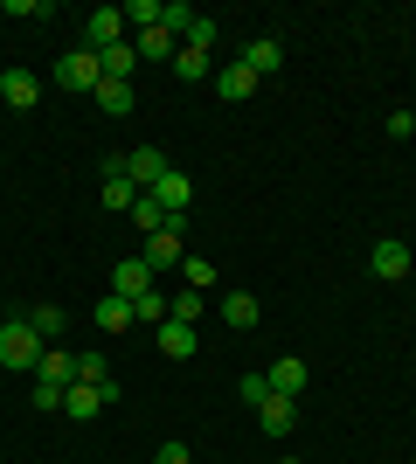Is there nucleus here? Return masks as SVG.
Here are the masks:
<instances>
[{
  "mask_svg": "<svg viewBox=\"0 0 416 464\" xmlns=\"http://www.w3.org/2000/svg\"><path fill=\"white\" fill-rule=\"evenodd\" d=\"M42 347H49V340H42L28 319H7V326H0V368H42Z\"/></svg>",
  "mask_w": 416,
  "mask_h": 464,
  "instance_id": "f257e3e1",
  "label": "nucleus"
},
{
  "mask_svg": "<svg viewBox=\"0 0 416 464\" xmlns=\"http://www.w3.org/2000/svg\"><path fill=\"white\" fill-rule=\"evenodd\" d=\"M104 402H119V382H98V388H91V382H70V388H63V416H77V423H91Z\"/></svg>",
  "mask_w": 416,
  "mask_h": 464,
  "instance_id": "f03ea898",
  "label": "nucleus"
},
{
  "mask_svg": "<svg viewBox=\"0 0 416 464\" xmlns=\"http://www.w3.org/2000/svg\"><path fill=\"white\" fill-rule=\"evenodd\" d=\"M119 42H125V7H98V14L83 21V42H77V49L98 56V49H119Z\"/></svg>",
  "mask_w": 416,
  "mask_h": 464,
  "instance_id": "7ed1b4c3",
  "label": "nucleus"
},
{
  "mask_svg": "<svg viewBox=\"0 0 416 464\" xmlns=\"http://www.w3.org/2000/svg\"><path fill=\"white\" fill-rule=\"evenodd\" d=\"M125 174H132L139 194H153L160 180L174 174V167H167V153H160V146H132V153H125Z\"/></svg>",
  "mask_w": 416,
  "mask_h": 464,
  "instance_id": "20e7f679",
  "label": "nucleus"
},
{
  "mask_svg": "<svg viewBox=\"0 0 416 464\" xmlns=\"http://www.w3.org/2000/svg\"><path fill=\"white\" fill-rule=\"evenodd\" d=\"M56 83H63V91H98L104 70H98V56H91V49H70V56L56 63Z\"/></svg>",
  "mask_w": 416,
  "mask_h": 464,
  "instance_id": "39448f33",
  "label": "nucleus"
},
{
  "mask_svg": "<svg viewBox=\"0 0 416 464\" xmlns=\"http://www.w3.org/2000/svg\"><path fill=\"white\" fill-rule=\"evenodd\" d=\"M368 264H375V277L382 285H402V277H410V243H396V236H389V243H375V256H368Z\"/></svg>",
  "mask_w": 416,
  "mask_h": 464,
  "instance_id": "423d86ee",
  "label": "nucleus"
},
{
  "mask_svg": "<svg viewBox=\"0 0 416 464\" xmlns=\"http://www.w3.org/2000/svg\"><path fill=\"white\" fill-rule=\"evenodd\" d=\"M98 201H104V208H132V201H139V188H132V174H125V160H104V188H98Z\"/></svg>",
  "mask_w": 416,
  "mask_h": 464,
  "instance_id": "0eeeda50",
  "label": "nucleus"
},
{
  "mask_svg": "<svg viewBox=\"0 0 416 464\" xmlns=\"http://www.w3.org/2000/svg\"><path fill=\"white\" fill-rule=\"evenodd\" d=\"M0 97H7L15 111H35V97H42V77H35V70H0Z\"/></svg>",
  "mask_w": 416,
  "mask_h": 464,
  "instance_id": "6e6552de",
  "label": "nucleus"
},
{
  "mask_svg": "<svg viewBox=\"0 0 416 464\" xmlns=\"http://www.w3.org/2000/svg\"><path fill=\"white\" fill-rule=\"evenodd\" d=\"M111 291H119V298H146V291H153V264H146V256H125L119 271H111Z\"/></svg>",
  "mask_w": 416,
  "mask_h": 464,
  "instance_id": "1a4fd4ad",
  "label": "nucleus"
},
{
  "mask_svg": "<svg viewBox=\"0 0 416 464\" xmlns=\"http://www.w3.org/2000/svg\"><path fill=\"white\" fill-rule=\"evenodd\" d=\"M153 347L167 353V361H188V353H195V326H180V319H160V326H153Z\"/></svg>",
  "mask_w": 416,
  "mask_h": 464,
  "instance_id": "9d476101",
  "label": "nucleus"
},
{
  "mask_svg": "<svg viewBox=\"0 0 416 464\" xmlns=\"http://www.w3.org/2000/svg\"><path fill=\"white\" fill-rule=\"evenodd\" d=\"M264 382H271V395H292V402H298V388H305V361H298V353H277Z\"/></svg>",
  "mask_w": 416,
  "mask_h": 464,
  "instance_id": "9b49d317",
  "label": "nucleus"
},
{
  "mask_svg": "<svg viewBox=\"0 0 416 464\" xmlns=\"http://www.w3.org/2000/svg\"><path fill=\"white\" fill-rule=\"evenodd\" d=\"M257 423H264V437H285V430L298 423V402H292V395H264V402H257Z\"/></svg>",
  "mask_w": 416,
  "mask_h": 464,
  "instance_id": "f8f14e48",
  "label": "nucleus"
},
{
  "mask_svg": "<svg viewBox=\"0 0 416 464\" xmlns=\"http://www.w3.org/2000/svg\"><path fill=\"white\" fill-rule=\"evenodd\" d=\"M222 319H229V326L237 333H250L264 319V305H257V291H222Z\"/></svg>",
  "mask_w": 416,
  "mask_h": 464,
  "instance_id": "ddd939ff",
  "label": "nucleus"
},
{
  "mask_svg": "<svg viewBox=\"0 0 416 464\" xmlns=\"http://www.w3.org/2000/svg\"><path fill=\"white\" fill-rule=\"evenodd\" d=\"M132 49H139V63H174V49H180V42L167 35V21H160V28H139V35H132Z\"/></svg>",
  "mask_w": 416,
  "mask_h": 464,
  "instance_id": "4468645a",
  "label": "nucleus"
},
{
  "mask_svg": "<svg viewBox=\"0 0 416 464\" xmlns=\"http://www.w3.org/2000/svg\"><path fill=\"white\" fill-rule=\"evenodd\" d=\"M35 382H56V388H70V382H77V353L42 347V368H35Z\"/></svg>",
  "mask_w": 416,
  "mask_h": 464,
  "instance_id": "2eb2a0df",
  "label": "nucleus"
},
{
  "mask_svg": "<svg viewBox=\"0 0 416 464\" xmlns=\"http://www.w3.org/2000/svg\"><path fill=\"white\" fill-rule=\"evenodd\" d=\"M243 70H250V77H271V70H277V63H285V49H277V42L271 35H257V42H250V49H243Z\"/></svg>",
  "mask_w": 416,
  "mask_h": 464,
  "instance_id": "dca6fc26",
  "label": "nucleus"
},
{
  "mask_svg": "<svg viewBox=\"0 0 416 464\" xmlns=\"http://www.w3.org/2000/svg\"><path fill=\"white\" fill-rule=\"evenodd\" d=\"M98 70H104V77H119V83H132V70H139V49H132V35H125L119 49H98Z\"/></svg>",
  "mask_w": 416,
  "mask_h": 464,
  "instance_id": "f3484780",
  "label": "nucleus"
},
{
  "mask_svg": "<svg viewBox=\"0 0 416 464\" xmlns=\"http://www.w3.org/2000/svg\"><path fill=\"white\" fill-rule=\"evenodd\" d=\"M91 97H98V111H104V118H125V111L139 104V97H132V83H119V77H104Z\"/></svg>",
  "mask_w": 416,
  "mask_h": 464,
  "instance_id": "a211bd4d",
  "label": "nucleus"
},
{
  "mask_svg": "<svg viewBox=\"0 0 416 464\" xmlns=\"http://www.w3.org/2000/svg\"><path fill=\"white\" fill-rule=\"evenodd\" d=\"M257 83H264V77H250L243 63H229V70H216V91L229 97V104H243V97H257Z\"/></svg>",
  "mask_w": 416,
  "mask_h": 464,
  "instance_id": "6ab92c4d",
  "label": "nucleus"
},
{
  "mask_svg": "<svg viewBox=\"0 0 416 464\" xmlns=\"http://www.w3.org/2000/svg\"><path fill=\"white\" fill-rule=\"evenodd\" d=\"M125 326H139V319H132V298H119V291L98 298V333H125Z\"/></svg>",
  "mask_w": 416,
  "mask_h": 464,
  "instance_id": "aec40b11",
  "label": "nucleus"
},
{
  "mask_svg": "<svg viewBox=\"0 0 416 464\" xmlns=\"http://www.w3.org/2000/svg\"><path fill=\"white\" fill-rule=\"evenodd\" d=\"M153 201H160L167 215H174V208H188V201H195V180H188V174H167V180L153 188Z\"/></svg>",
  "mask_w": 416,
  "mask_h": 464,
  "instance_id": "412c9836",
  "label": "nucleus"
},
{
  "mask_svg": "<svg viewBox=\"0 0 416 464\" xmlns=\"http://www.w3.org/2000/svg\"><path fill=\"white\" fill-rule=\"evenodd\" d=\"M201 312H208L201 291H174V298H167V319H180V326H201Z\"/></svg>",
  "mask_w": 416,
  "mask_h": 464,
  "instance_id": "4be33fe9",
  "label": "nucleus"
},
{
  "mask_svg": "<svg viewBox=\"0 0 416 464\" xmlns=\"http://www.w3.org/2000/svg\"><path fill=\"white\" fill-rule=\"evenodd\" d=\"M125 215H132V222H139V229H146V236H153V229H167V208H160L153 194H139V201H132V208H125Z\"/></svg>",
  "mask_w": 416,
  "mask_h": 464,
  "instance_id": "5701e85b",
  "label": "nucleus"
},
{
  "mask_svg": "<svg viewBox=\"0 0 416 464\" xmlns=\"http://www.w3.org/2000/svg\"><path fill=\"white\" fill-rule=\"evenodd\" d=\"M180 277H188V291H208V285H216V264L188 250V256H180Z\"/></svg>",
  "mask_w": 416,
  "mask_h": 464,
  "instance_id": "b1692460",
  "label": "nucleus"
},
{
  "mask_svg": "<svg viewBox=\"0 0 416 464\" xmlns=\"http://www.w3.org/2000/svg\"><path fill=\"white\" fill-rule=\"evenodd\" d=\"M132 319H139V326H160V319H167V291H146V298H132Z\"/></svg>",
  "mask_w": 416,
  "mask_h": 464,
  "instance_id": "393cba45",
  "label": "nucleus"
},
{
  "mask_svg": "<svg viewBox=\"0 0 416 464\" xmlns=\"http://www.w3.org/2000/svg\"><path fill=\"white\" fill-rule=\"evenodd\" d=\"M174 70L188 83H201V77H208V49H174Z\"/></svg>",
  "mask_w": 416,
  "mask_h": 464,
  "instance_id": "a878e982",
  "label": "nucleus"
},
{
  "mask_svg": "<svg viewBox=\"0 0 416 464\" xmlns=\"http://www.w3.org/2000/svg\"><path fill=\"white\" fill-rule=\"evenodd\" d=\"M21 319H28L42 340H56V333H63V305H35V312H21Z\"/></svg>",
  "mask_w": 416,
  "mask_h": 464,
  "instance_id": "bb28decb",
  "label": "nucleus"
},
{
  "mask_svg": "<svg viewBox=\"0 0 416 464\" xmlns=\"http://www.w3.org/2000/svg\"><path fill=\"white\" fill-rule=\"evenodd\" d=\"M180 49H216V21H208V14H195V28L180 35Z\"/></svg>",
  "mask_w": 416,
  "mask_h": 464,
  "instance_id": "cd10ccee",
  "label": "nucleus"
},
{
  "mask_svg": "<svg viewBox=\"0 0 416 464\" xmlns=\"http://www.w3.org/2000/svg\"><path fill=\"white\" fill-rule=\"evenodd\" d=\"M195 28V7L188 0H167V35H188Z\"/></svg>",
  "mask_w": 416,
  "mask_h": 464,
  "instance_id": "c85d7f7f",
  "label": "nucleus"
},
{
  "mask_svg": "<svg viewBox=\"0 0 416 464\" xmlns=\"http://www.w3.org/2000/svg\"><path fill=\"white\" fill-rule=\"evenodd\" d=\"M77 382H91V388L111 382V374H104V353H77Z\"/></svg>",
  "mask_w": 416,
  "mask_h": 464,
  "instance_id": "c756f323",
  "label": "nucleus"
},
{
  "mask_svg": "<svg viewBox=\"0 0 416 464\" xmlns=\"http://www.w3.org/2000/svg\"><path fill=\"white\" fill-rule=\"evenodd\" d=\"M237 388H243V402H250V409H257V402H264V395H271V382H264V374H243V382H237Z\"/></svg>",
  "mask_w": 416,
  "mask_h": 464,
  "instance_id": "7c9ffc66",
  "label": "nucleus"
},
{
  "mask_svg": "<svg viewBox=\"0 0 416 464\" xmlns=\"http://www.w3.org/2000/svg\"><path fill=\"white\" fill-rule=\"evenodd\" d=\"M389 139H416V118L410 111H389Z\"/></svg>",
  "mask_w": 416,
  "mask_h": 464,
  "instance_id": "2f4dec72",
  "label": "nucleus"
},
{
  "mask_svg": "<svg viewBox=\"0 0 416 464\" xmlns=\"http://www.w3.org/2000/svg\"><path fill=\"white\" fill-rule=\"evenodd\" d=\"M35 409H63V388L56 382H35Z\"/></svg>",
  "mask_w": 416,
  "mask_h": 464,
  "instance_id": "473e14b6",
  "label": "nucleus"
},
{
  "mask_svg": "<svg viewBox=\"0 0 416 464\" xmlns=\"http://www.w3.org/2000/svg\"><path fill=\"white\" fill-rule=\"evenodd\" d=\"M153 464H195V458H188V444H160Z\"/></svg>",
  "mask_w": 416,
  "mask_h": 464,
  "instance_id": "72a5a7b5",
  "label": "nucleus"
},
{
  "mask_svg": "<svg viewBox=\"0 0 416 464\" xmlns=\"http://www.w3.org/2000/svg\"><path fill=\"white\" fill-rule=\"evenodd\" d=\"M410 118H416V111H410Z\"/></svg>",
  "mask_w": 416,
  "mask_h": 464,
  "instance_id": "f704fd0d",
  "label": "nucleus"
}]
</instances>
